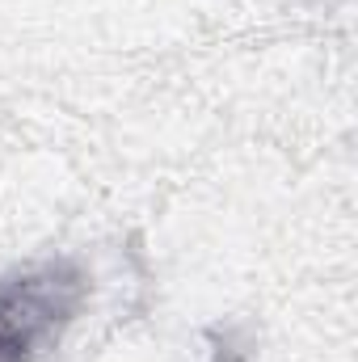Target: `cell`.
Returning <instances> with one entry per match:
<instances>
[{"label":"cell","instance_id":"cell-1","mask_svg":"<svg viewBox=\"0 0 358 362\" xmlns=\"http://www.w3.org/2000/svg\"><path fill=\"white\" fill-rule=\"evenodd\" d=\"M93 274L81 257H38L0 274V362H51L85 320Z\"/></svg>","mask_w":358,"mask_h":362}]
</instances>
